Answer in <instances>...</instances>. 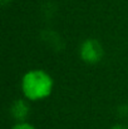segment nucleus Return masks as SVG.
<instances>
[{"instance_id": "423d86ee", "label": "nucleus", "mask_w": 128, "mask_h": 129, "mask_svg": "<svg viewBox=\"0 0 128 129\" xmlns=\"http://www.w3.org/2000/svg\"><path fill=\"white\" fill-rule=\"evenodd\" d=\"M13 0H1V4L3 5H6V4H10Z\"/></svg>"}, {"instance_id": "20e7f679", "label": "nucleus", "mask_w": 128, "mask_h": 129, "mask_svg": "<svg viewBox=\"0 0 128 129\" xmlns=\"http://www.w3.org/2000/svg\"><path fill=\"white\" fill-rule=\"evenodd\" d=\"M11 129H37L33 124H30L29 122H20V123H15Z\"/></svg>"}, {"instance_id": "7ed1b4c3", "label": "nucleus", "mask_w": 128, "mask_h": 129, "mask_svg": "<svg viewBox=\"0 0 128 129\" xmlns=\"http://www.w3.org/2000/svg\"><path fill=\"white\" fill-rule=\"evenodd\" d=\"M30 102H28L25 98H19L15 99L9 108V113L16 123L20 122H27V118L30 114Z\"/></svg>"}, {"instance_id": "39448f33", "label": "nucleus", "mask_w": 128, "mask_h": 129, "mask_svg": "<svg viewBox=\"0 0 128 129\" xmlns=\"http://www.w3.org/2000/svg\"><path fill=\"white\" fill-rule=\"evenodd\" d=\"M109 129H128L127 125H123V124H116L113 127H111Z\"/></svg>"}, {"instance_id": "f257e3e1", "label": "nucleus", "mask_w": 128, "mask_h": 129, "mask_svg": "<svg viewBox=\"0 0 128 129\" xmlns=\"http://www.w3.org/2000/svg\"><path fill=\"white\" fill-rule=\"evenodd\" d=\"M54 89L53 77L44 69H30L25 72L20 80L23 98L28 102H40L49 98Z\"/></svg>"}, {"instance_id": "f03ea898", "label": "nucleus", "mask_w": 128, "mask_h": 129, "mask_svg": "<svg viewBox=\"0 0 128 129\" xmlns=\"http://www.w3.org/2000/svg\"><path fill=\"white\" fill-rule=\"evenodd\" d=\"M104 55L102 43L95 38H87L79 45V58L88 65L98 64Z\"/></svg>"}]
</instances>
